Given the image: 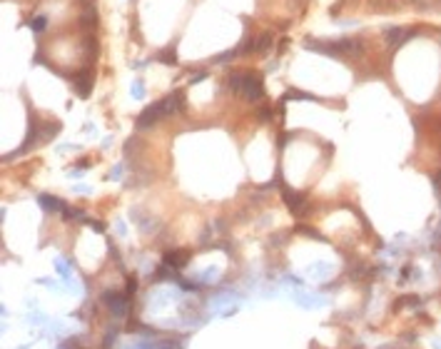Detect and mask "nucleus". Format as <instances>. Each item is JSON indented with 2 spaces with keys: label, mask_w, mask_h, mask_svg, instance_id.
Returning <instances> with one entry per match:
<instances>
[{
  "label": "nucleus",
  "mask_w": 441,
  "mask_h": 349,
  "mask_svg": "<svg viewBox=\"0 0 441 349\" xmlns=\"http://www.w3.org/2000/svg\"><path fill=\"white\" fill-rule=\"evenodd\" d=\"M182 107H185V92H172L170 97L157 100V102H152L142 112V118L137 120V128H150L155 120H160L165 115H172V112H180Z\"/></svg>",
  "instance_id": "obj_1"
},
{
  "label": "nucleus",
  "mask_w": 441,
  "mask_h": 349,
  "mask_svg": "<svg viewBox=\"0 0 441 349\" xmlns=\"http://www.w3.org/2000/svg\"><path fill=\"white\" fill-rule=\"evenodd\" d=\"M229 87H232L234 92L244 95L247 100H259V97L264 95V85H262L259 77H254V75H239V72H234L232 80H229Z\"/></svg>",
  "instance_id": "obj_2"
},
{
  "label": "nucleus",
  "mask_w": 441,
  "mask_h": 349,
  "mask_svg": "<svg viewBox=\"0 0 441 349\" xmlns=\"http://www.w3.org/2000/svg\"><path fill=\"white\" fill-rule=\"evenodd\" d=\"M40 205L45 209H65V205H60L58 200H53V197H48V195H40V200H38Z\"/></svg>",
  "instance_id": "obj_3"
},
{
  "label": "nucleus",
  "mask_w": 441,
  "mask_h": 349,
  "mask_svg": "<svg viewBox=\"0 0 441 349\" xmlns=\"http://www.w3.org/2000/svg\"><path fill=\"white\" fill-rule=\"evenodd\" d=\"M45 23H48L45 18H38V20L33 23V28H35V30H40V28H45Z\"/></svg>",
  "instance_id": "obj_4"
}]
</instances>
